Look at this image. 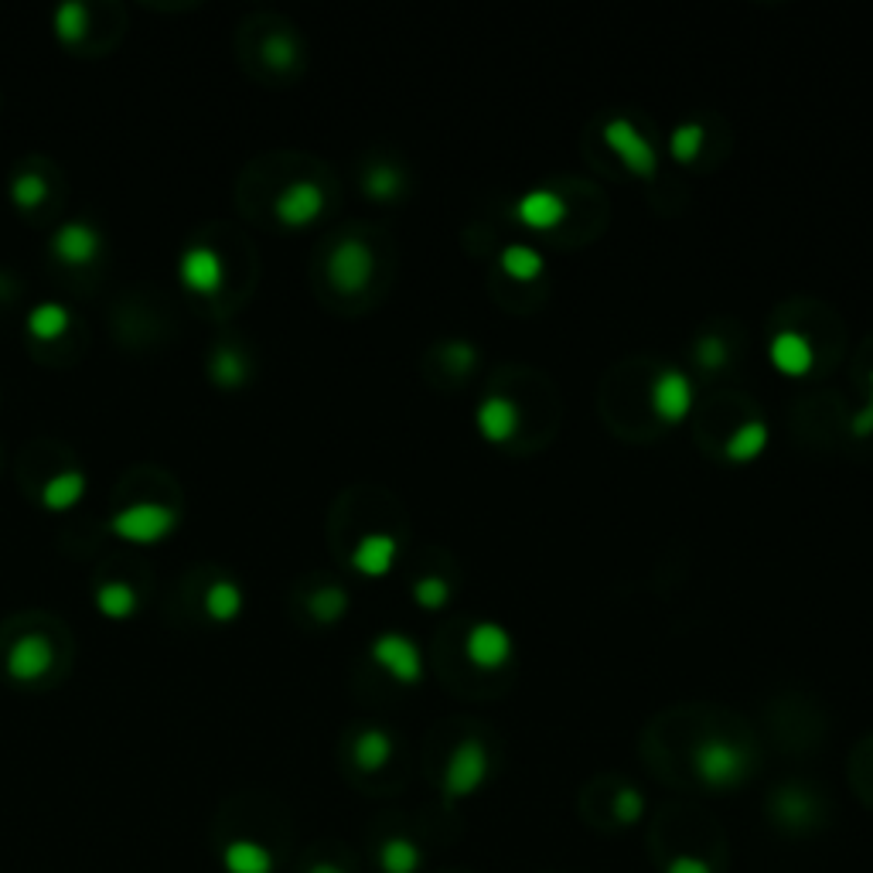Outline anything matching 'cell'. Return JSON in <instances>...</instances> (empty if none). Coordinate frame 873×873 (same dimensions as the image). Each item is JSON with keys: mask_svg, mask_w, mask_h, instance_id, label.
Here are the masks:
<instances>
[{"mask_svg": "<svg viewBox=\"0 0 873 873\" xmlns=\"http://www.w3.org/2000/svg\"><path fill=\"white\" fill-rule=\"evenodd\" d=\"M492 778V754L485 748V740L478 737H464L458 740V748L451 751L440 775V791L444 802H464L474 791H482L485 781Z\"/></svg>", "mask_w": 873, "mask_h": 873, "instance_id": "obj_1", "label": "cell"}, {"mask_svg": "<svg viewBox=\"0 0 873 873\" xmlns=\"http://www.w3.org/2000/svg\"><path fill=\"white\" fill-rule=\"evenodd\" d=\"M751 757L748 751L727 737H703L693 748V772L706 788H737L748 778Z\"/></svg>", "mask_w": 873, "mask_h": 873, "instance_id": "obj_2", "label": "cell"}, {"mask_svg": "<svg viewBox=\"0 0 873 873\" xmlns=\"http://www.w3.org/2000/svg\"><path fill=\"white\" fill-rule=\"evenodd\" d=\"M106 525L123 543L154 546L178 529V512L171 506H161V501H134V506L113 512Z\"/></svg>", "mask_w": 873, "mask_h": 873, "instance_id": "obj_3", "label": "cell"}, {"mask_svg": "<svg viewBox=\"0 0 873 873\" xmlns=\"http://www.w3.org/2000/svg\"><path fill=\"white\" fill-rule=\"evenodd\" d=\"M376 274V256L362 240H341L331 253H328V280L338 294L355 298L362 290L373 283Z\"/></svg>", "mask_w": 873, "mask_h": 873, "instance_id": "obj_4", "label": "cell"}, {"mask_svg": "<svg viewBox=\"0 0 873 873\" xmlns=\"http://www.w3.org/2000/svg\"><path fill=\"white\" fill-rule=\"evenodd\" d=\"M604 144L621 157V165L634 178H655V171H658V150H655V144L628 117H611V120L604 123Z\"/></svg>", "mask_w": 873, "mask_h": 873, "instance_id": "obj_5", "label": "cell"}, {"mask_svg": "<svg viewBox=\"0 0 873 873\" xmlns=\"http://www.w3.org/2000/svg\"><path fill=\"white\" fill-rule=\"evenodd\" d=\"M328 195L317 181H290L274 198V216L287 229H307L325 216Z\"/></svg>", "mask_w": 873, "mask_h": 873, "instance_id": "obj_6", "label": "cell"}, {"mask_svg": "<svg viewBox=\"0 0 873 873\" xmlns=\"http://www.w3.org/2000/svg\"><path fill=\"white\" fill-rule=\"evenodd\" d=\"M373 663L396 682L403 686H416L423 679V658L413 639L400 631H383L379 639L373 642Z\"/></svg>", "mask_w": 873, "mask_h": 873, "instance_id": "obj_7", "label": "cell"}, {"mask_svg": "<svg viewBox=\"0 0 873 873\" xmlns=\"http://www.w3.org/2000/svg\"><path fill=\"white\" fill-rule=\"evenodd\" d=\"M512 634L506 625L498 621H474L468 639H464V655L474 669H485V672H495L501 669L512 658Z\"/></svg>", "mask_w": 873, "mask_h": 873, "instance_id": "obj_8", "label": "cell"}, {"mask_svg": "<svg viewBox=\"0 0 873 873\" xmlns=\"http://www.w3.org/2000/svg\"><path fill=\"white\" fill-rule=\"evenodd\" d=\"M56 666V648H51L48 634L41 631H24L21 639L8 648L4 669L17 682H38Z\"/></svg>", "mask_w": 873, "mask_h": 873, "instance_id": "obj_9", "label": "cell"}, {"mask_svg": "<svg viewBox=\"0 0 873 873\" xmlns=\"http://www.w3.org/2000/svg\"><path fill=\"white\" fill-rule=\"evenodd\" d=\"M178 280L184 290H192V294L211 298V294H219L226 283V263L211 246H192L178 259Z\"/></svg>", "mask_w": 873, "mask_h": 873, "instance_id": "obj_10", "label": "cell"}, {"mask_svg": "<svg viewBox=\"0 0 873 873\" xmlns=\"http://www.w3.org/2000/svg\"><path fill=\"white\" fill-rule=\"evenodd\" d=\"M652 410L666 423H682L693 410V383L682 368H663L652 383Z\"/></svg>", "mask_w": 873, "mask_h": 873, "instance_id": "obj_11", "label": "cell"}, {"mask_svg": "<svg viewBox=\"0 0 873 873\" xmlns=\"http://www.w3.org/2000/svg\"><path fill=\"white\" fill-rule=\"evenodd\" d=\"M474 423H478V431L485 440L492 444H506L519 434L522 427V410L512 396L506 392H488L485 400L474 410Z\"/></svg>", "mask_w": 873, "mask_h": 873, "instance_id": "obj_12", "label": "cell"}, {"mask_svg": "<svg viewBox=\"0 0 873 873\" xmlns=\"http://www.w3.org/2000/svg\"><path fill=\"white\" fill-rule=\"evenodd\" d=\"M51 253H56V259L65 263V267H89L102 253V240L89 222H65L51 235Z\"/></svg>", "mask_w": 873, "mask_h": 873, "instance_id": "obj_13", "label": "cell"}, {"mask_svg": "<svg viewBox=\"0 0 873 873\" xmlns=\"http://www.w3.org/2000/svg\"><path fill=\"white\" fill-rule=\"evenodd\" d=\"M516 219L536 232H549L567 219V202L553 189H529L516 202Z\"/></svg>", "mask_w": 873, "mask_h": 873, "instance_id": "obj_14", "label": "cell"}, {"mask_svg": "<svg viewBox=\"0 0 873 873\" xmlns=\"http://www.w3.org/2000/svg\"><path fill=\"white\" fill-rule=\"evenodd\" d=\"M768 359L785 376H805L815 365V349H812V341L799 331H778L768 341Z\"/></svg>", "mask_w": 873, "mask_h": 873, "instance_id": "obj_15", "label": "cell"}, {"mask_svg": "<svg viewBox=\"0 0 873 873\" xmlns=\"http://www.w3.org/2000/svg\"><path fill=\"white\" fill-rule=\"evenodd\" d=\"M396 560H400V546L389 533H365L352 549V567L362 577H386Z\"/></svg>", "mask_w": 873, "mask_h": 873, "instance_id": "obj_16", "label": "cell"}, {"mask_svg": "<svg viewBox=\"0 0 873 873\" xmlns=\"http://www.w3.org/2000/svg\"><path fill=\"white\" fill-rule=\"evenodd\" d=\"M86 474L83 471H59L41 485V506L48 512H69L86 498Z\"/></svg>", "mask_w": 873, "mask_h": 873, "instance_id": "obj_17", "label": "cell"}, {"mask_svg": "<svg viewBox=\"0 0 873 873\" xmlns=\"http://www.w3.org/2000/svg\"><path fill=\"white\" fill-rule=\"evenodd\" d=\"M226 873H274V853L256 839H232L222 850Z\"/></svg>", "mask_w": 873, "mask_h": 873, "instance_id": "obj_18", "label": "cell"}, {"mask_svg": "<svg viewBox=\"0 0 873 873\" xmlns=\"http://www.w3.org/2000/svg\"><path fill=\"white\" fill-rule=\"evenodd\" d=\"M768 440H772L768 423L757 420V416H751V420H744V423H740V427L727 437L724 454H727L730 461L748 464V461H754V458L764 454V447H768Z\"/></svg>", "mask_w": 873, "mask_h": 873, "instance_id": "obj_19", "label": "cell"}, {"mask_svg": "<svg viewBox=\"0 0 873 873\" xmlns=\"http://www.w3.org/2000/svg\"><path fill=\"white\" fill-rule=\"evenodd\" d=\"M243 591L240 584H232V580H211L205 597H202V607H205V615L216 621V625H229L243 615Z\"/></svg>", "mask_w": 873, "mask_h": 873, "instance_id": "obj_20", "label": "cell"}, {"mask_svg": "<svg viewBox=\"0 0 873 873\" xmlns=\"http://www.w3.org/2000/svg\"><path fill=\"white\" fill-rule=\"evenodd\" d=\"M392 757V737L383 730V727H365L359 737H355V744H352V761L359 764L362 772L368 775H376L383 772L386 764Z\"/></svg>", "mask_w": 873, "mask_h": 873, "instance_id": "obj_21", "label": "cell"}, {"mask_svg": "<svg viewBox=\"0 0 873 873\" xmlns=\"http://www.w3.org/2000/svg\"><path fill=\"white\" fill-rule=\"evenodd\" d=\"M498 267L506 270V277H512L516 283H533L546 270V256L529 243H512L498 253Z\"/></svg>", "mask_w": 873, "mask_h": 873, "instance_id": "obj_22", "label": "cell"}, {"mask_svg": "<svg viewBox=\"0 0 873 873\" xmlns=\"http://www.w3.org/2000/svg\"><path fill=\"white\" fill-rule=\"evenodd\" d=\"M137 591L123 584V580H106V584L96 587V607H99V615L102 618H110V621H123L130 615H137Z\"/></svg>", "mask_w": 873, "mask_h": 873, "instance_id": "obj_23", "label": "cell"}, {"mask_svg": "<svg viewBox=\"0 0 873 873\" xmlns=\"http://www.w3.org/2000/svg\"><path fill=\"white\" fill-rule=\"evenodd\" d=\"M69 328H72V314H69V307H62L56 301H45V304L32 307V314H28V335L35 341H59Z\"/></svg>", "mask_w": 873, "mask_h": 873, "instance_id": "obj_24", "label": "cell"}, {"mask_svg": "<svg viewBox=\"0 0 873 873\" xmlns=\"http://www.w3.org/2000/svg\"><path fill=\"white\" fill-rule=\"evenodd\" d=\"M208 376L219 389H240L250 379V362L243 359V352L222 345V349L211 352V359H208Z\"/></svg>", "mask_w": 873, "mask_h": 873, "instance_id": "obj_25", "label": "cell"}, {"mask_svg": "<svg viewBox=\"0 0 873 873\" xmlns=\"http://www.w3.org/2000/svg\"><path fill=\"white\" fill-rule=\"evenodd\" d=\"M51 32H56L62 45H78L89 35V8L78 4V0L59 4L56 14H51Z\"/></svg>", "mask_w": 873, "mask_h": 873, "instance_id": "obj_26", "label": "cell"}, {"mask_svg": "<svg viewBox=\"0 0 873 873\" xmlns=\"http://www.w3.org/2000/svg\"><path fill=\"white\" fill-rule=\"evenodd\" d=\"M423 863L420 846L407 836H392L379 846V870L383 873H416Z\"/></svg>", "mask_w": 873, "mask_h": 873, "instance_id": "obj_27", "label": "cell"}, {"mask_svg": "<svg viewBox=\"0 0 873 873\" xmlns=\"http://www.w3.org/2000/svg\"><path fill=\"white\" fill-rule=\"evenodd\" d=\"M403 189H407V178L396 165H373L362 178V192L373 202H392L403 195Z\"/></svg>", "mask_w": 873, "mask_h": 873, "instance_id": "obj_28", "label": "cell"}, {"mask_svg": "<svg viewBox=\"0 0 873 873\" xmlns=\"http://www.w3.org/2000/svg\"><path fill=\"white\" fill-rule=\"evenodd\" d=\"M307 611H311L314 621L335 625L338 618H345V611H349V591H345V587H338V584L317 587V591L307 597Z\"/></svg>", "mask_w": 873, "mask_h": 873, "instance_id": "obj_29", "label": "cell"}, {"mask_svg": "<svg viewBox=\"0 0 873 873\" xmlns=\"http://www.w3.org/2000/svg\"><path fill=\"white\" fill-rule=\"evenodd\" d=\"M706 147V126L696 123V120H686V123H676L672 134H669V150L679 165H693L696 157L703 154Z\"/></svg>", "mask_w": 873, "mask_h": 873, "instance_id": "obj_30", "label": "cell"}, {"mask_svg": "<svg viewBox=\"0 0 873 873\" xmlns=\"http://www.w3.org/2000/svg\"><path fill=\"white\" fill-rule=\"evenodd\" d=\"M263 62H267L274 72H290V69H298L301 62V48L294 41V35H287V32H274L263 38Z\"/></svg>", "mask_w": 873, "mask_h": 873, "instance_id": "obj_31", "label": "cell"}, {"mask_svg": "<svg viewBox=\"0 0 873 873\" xmlns=\"http://www.w3.org/2000/svg\"><path fill=\"white\" fill-rule=\"evenodd\" d=\"M11 202L21 211H35L48 202V181L38 171H21L11 181Z\"/></svg>", "mask_w": 873, "mask_h": 873, "instance_id": "obj_32", "label": "cell"}, {"mask_svg": "<svg viewBox=\"0 0 873 873\" xmlns=\"http://www.w3.org/2000/svg\"><path fill=\"white\" fill-rule=\"evenodd\" d=\"M413 601L423 607V611H440V607L451 601V584L437 573H427L413 584Z\"/></svg>", "mask_w": 873, "mask_h": 873, "instance_id": "obj_33", "label": "cell"}, {"mask_svg": "<svg viewBox=\"0 0 873 873\" xmlns=\"http://www.w3.org/2000/svg\"><path fill=\"white\" fill-rule=\"evenodd\" d=\"M611 812H615V819H618L621 826H634V823H642V819H645V796H642L639 788L625 785V788H618V791H615Z\"/></svg>", "mask_w": 873, "mask_h": 873, "instance_id": "obj_34", "label": "cell"}, {"mask_svg": "<svg viewBox=\"0 0 873 873\" xmlns=\"http://www.w3.org/2000/svg\"><path fill=\"white\" fill-rule=\"evenodd\" d=\"M696 362H700V368H706V373L724 368L727 365V341L717 335H703L696 341Z\"/></svg>", "mask_w": 873, "mask_h": 873, "instance_id": "obj_35", "label": "cell"}, {"mask_svg": "<svg viewBox=\"0 0 873 873\" xmlns=\"http://www.w3.org/2000/svg\"><path fill=\"white\" fill-rule=\"evenodd\" d=\"M444 362H447L451 373L464 376V373H471L474 365H478V349H474L471 341H451V345L444 349Z\"/></svg>", "mask_w": 873, "mask_h": 873, "instance_id": "obj_36", "label": "cell"}, {"mask_svg": "<svg viewBox=\"0 0 873 873\" xmlns=\"http://www.w3.org/2000/svg\"><path fill=\"white\" fill-rule=\"evenodd\" d=\"M809 799L805 796H796V791H785V796L778 799V815L785 819V823H805L809 819Z\"/></svg>", "mask_w": 873, "mask_h": 873, "instance_id": "obj_37", "label": "cell"}, {"mask_svg": "<svg viewBox=\"0 0 873 873\" xmlns=\"http://www.w3.org/2000/svg\"><path fill=\"white\" fill-rule=\"evenodd\" d=\"M666 873H713V866H710V860H703L696 853H676L666 863Z\"/></svg>", "mask_w": 873, "mask_h": 873, "instance_id": "obj_38", "label": "cell"}, {"mask_svg": "<svg viewBox=\"0 0 873 873\" xmlns=\"http://www.w3.org/2000/svg\"><path fill=\"white\" fill-rule=\"evenodd\" d=\"M850 431H853V437H870V434H873V407H870V403L860 407V410L853 413Z\"/></svg>", "mask_w": 873, "mask_h": 873, "instance_id": "obj_39", "label": "cell"}, {"mask_svg": "<svg viewBox=\"0 0 873 873\" xmlns=\"http://www.w3.org/2000/svg\"><path fill=\"white\" fill-rule=\"evenodd\" d=\"M307 873H345V870H341L338 863H331V860H322V863H314Z\"/></svg>", "mask_w": 873, "mask_h": 873, "instance_id": "obj_40", "label": "cell"}, {"mask_svg": "<svg viewBox=\"0 0 873 873\" xmlns=\"http://www.w3.org/2000/svg\"><path fill=\"white\" fill-rule=\"evenodd\" d=\"M870 407H873V373H870V400H866Z\"/></svg>", "mask_w": 873, "mask_h": 873, "instance_id": "obj_41", "label": "cell"}]
</instances>
